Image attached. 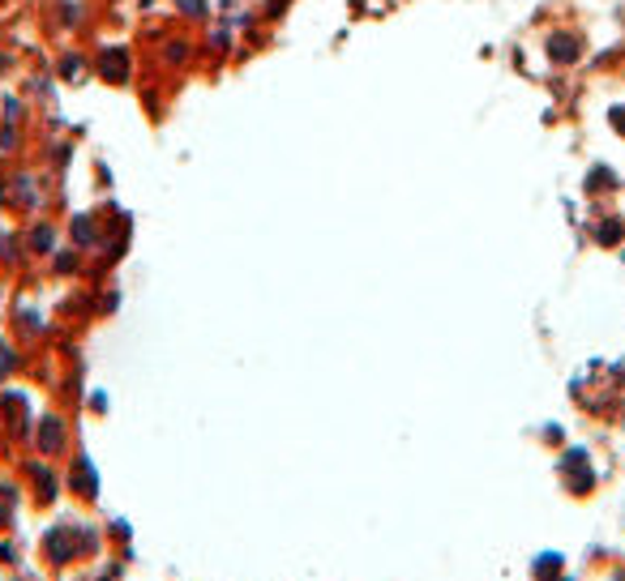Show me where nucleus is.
Wrapping results in <instances>:
<instances>
[{
  "mask_svg": "<svg viewBox=\"0 0 625 581\" xmlns=\"http://www.w3.org/2000/svg\"><path fill=\"white\" fill-rule=\"evenodd\" d=\"M549 56H553L557 64H578V56H582V39L570 35V31H557V35L549 39Z\"/></svg>",
  "mask_w": 625,
  "mask_h": 581,
  "instance_id": "2",
  "label": "nucleus"
},
{
  "mask_svg": "<svg viewBox=\"0 0 625 581\" xmlns=\"http://www.w3.org/2000/svg\"><path fill=\"white\" fill-rule=\"evenodd\" d=\"M56 69H60V82H78V78L86 73V56H82V51H64Z\"/></svg>",
  "mask_w": 625,
  "mask_h": 581,
  "instance_id": "3",
  "label": "nucleus"
},
{
  "mask_svg": "<svg viewBox=\"0 0 625 581\" xmlns=\"http://www.w3.org/2000/svg\"><path fill=\"white\" fill-rule=\"evenodd\" d=\"M95 69L104 73L107 82H129V73H133V60H129V51L125 48H104L99 51V60H95Z\"/></svg>",
  "mask_w": 625,
  "mask_h": 581,
  "instance_id": "1",
  "label": "nucleus"
},
{
  "mask_svg": "<svg viewBox=\"0 0 625 581\" xmlns=\"http://www.w3.org/2000/svg\"><path fill=\"white\" fill-rule=\"evenodd\" d=\"M180 17H207V0H172Z\"/></svg>",
  "mask_w": 625,
  "mask_h": 581,
  "instance_id": "4",
  "label": "nucleus"
}]
</instances>
